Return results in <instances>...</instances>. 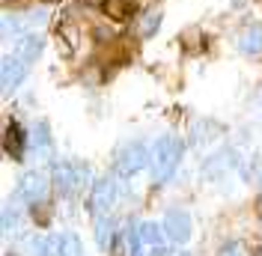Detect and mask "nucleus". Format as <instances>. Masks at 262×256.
I'll return each instance as SVG.
<instances>
[{
    "mask_svg": "<svg viewBox=\"0 0 262 256\" xmlns=\"http://www.w3.org/2000/svg\"><path fill=\"white\" fill-rule=\"evenodd\" d=\"M182 155H185V143H182L176 134L158 137L155 146H152V179L158 185L170 182L173 173H176V167L182 164Z\"/></svg>",
    "mask_w": 262,
    "mask_h": 256,
    "instance_id": "f257e3e1",
    "label": "nucleus"
},
{
    "mask_svg": "<svg viewBox=\"0 0 262 256\" xmlns=\"http://www.w3.org/2000/svg\"><path fill=\"white\" fill-rule=\"evenodd\" d=\"M51 179H54V188L63 197H75L90 182V164H83V161H57Z\"/></svg>",
    "mask_w": 262,
    "mask_h": 256,
    "instance_id": "f03ea898",
    "label": "nucleus"
},
{
    "mask_svg": "<svg viewBox=\"0 0 262 256\" xmlns=\"http://www.w3.org/2000/svg\"><path fill=\"white\" fill-rule=\"evenodd\" d=\"M146 164H152V149H146L143 140H131L119 149L116 155V176L119 179H131L137 176Z\"/></svg>",
    "mask_w": 262,
    "mask_h": 256,
    "instance_id": "7ed1b4c3",
    "label": "nucleus"
},
{
    "mask_svg": "<svg viewBox=\"0 0 262 256\" xmlns=\"http://www.w3.org/2000/svg\"><path fill=\"white\" fill-rule=\"evenodd\" d=\"M54 179H48V173H42V170H27L21 182H18V191L15 197L21 203H30V206H39V203H45V197H48V188Z\"/></svg>",
    "mask_w": 262,
    "mask_h": 256,
    "instance_id": "20e7f679",
    "label": "nucleus"
},
{
    "mask_svg": "<svg viewBox=\"0 0 262 256\" xmlns=\"http://www.w3.org/2000/svg\"><path fill=\"white\" fill-rule=\"evenodd\" d=\"M116 203V182L114 176H101L93 182V191H90V200H86V208L90 215H111V208Z\"/></svg>",
    "mask_w": 262,
    "mask_h": 256,
    "instance_id": "39448f33",
    "label": "nucleus"
},
{
    "mask_svg": "<svg viewBox=\"0 0 262 256\" xmlns=\"http://www.w3.org/2000/svg\"><path fill=\"white\" fill-rule=\"evenodd\" d=\"M140 244H143V256H170V236H167L164 224L143 221L140 224Z\"/></svg>",
    "mask_w": 262,
    "mask_h": 256,
    "instance_id": "423d86ee",
    "label": "nucleus"
},
{
    "mask_svg": "<svg viewBox=\"0 0 262 256\" xmlns=\"http://www.w3.org/2000/svg\"><path fill=\"white\" fill-rule=\"evenodd\" d=\"M27 72H30V63H27L24 57H18L15 51H6V54H3V63H0V80H3V93L9 96V93L15 90L18 83L27 78Z\"/></svg>",
    "mask_w": 262,
    "mask_h": 256,
    "instance_id": "0eeeda50",
    "label": "nucleus"
},
{
    "mask_svg": "<svg viewBox=\"0 0 262 256\" xmlns=\"http://www.w3.org/2000/svg\"><path fill=\"white\" fill-rule=\"evenodd\" d=\"M161 224H164V229H167V236H170L173 244H188V241H191L194 224H191V215H188L185 208H167V215H164Z\"/></svg>",
    "mask_w": 262,
    "mask_h": 256,
    "instance_id": "6e6552de",
    "label": "nucleus"
},
{
    "mask_svg": "<svg viewBox=\"0 0 262 256\" xmlns=\"http://www.w3.org/2000/svg\"><path fill=\"white\" fill-rule=\"evenodd\" d=\"M238 51L247 57H262V24L259 21H247L238 30Z\"/></svg>",
    "mask_w": 262,
    "mask_h": 256,
    "instance_id": "1a4fd4ad",
    "label": "nucleus"
},
{
    "mask_svg": "<svg viewBox=\"0 0 262 256\" xmlns=\"http://www.w3.org/2000/svg\"><path fill=\"white\" fill-rule=\"evenodd\" d=\"M3 149L12 161H24V149H27V134L18 122H9L6 125V134H3Z\"/></svg>",
    "mask_w": 262,
    "mask_h": 256,
    "instance_id": "9d476101",
    "label": "nucleus"
},
{
    "mask_svg": "<svg viewBox=\"0 0 262 256\" xmlns=\"http://www.w3.org/2000/svg\"><path fill=\"white\" fill-rule=\"evenodd\" d=\"M119 247H122V253L125 256H143V244H140V224H134V221H128V224L119 229Z\"/></svg>",
    "mask_w": 262,
    "mask_h": 256,
    "instance_id": "9b49d317",
    "label": "nucleus"
},
{
    "mask_svg": "<svg viewBox=\"0 0 262 256\" xmlns=\"http://www.w3.org/2000/svg\"><path fill=\"white\" fill-rule=\"evenodd\" d=\"M42 45H45V39L39 36V30H30L15 42V54L33 66V60H39V54H42Z\"/></svg>",
    "mask_w": 262,
    "mask_h": 256,
    "instance_id": "f8f14e48",
    "label": "nucleus"
},
{
    "mask_svg": "<svg viewBox=\"0 0 262 256\" xmlns=\"http://www.w3.org/2000/svg\"><path fill=\"white\" fill-rule=\"evenodd\" d=\"M119 239V229H116V221L111 215H98L96 218V241L101 250H111Z\"/></svg>",
    "mask_w": 262,
    "mask_h": 256,
    "instance_id": "ddd939ff",
    "label": "nucleus"
},
{
    "mask_svg": "<svg viewBox=\"0 0 262 256\" xmlns=\"http://www.w3.org/2000/svg\"><path fill=\"white\" fill-rule=\"evenodd\" d=\"M60 253V236H30L27 256H57Z\"/></svg>",
    "mask_w": 262,
    "mask_h": 256,
    "instance_id": "4468645a",
    "label": "nucleus"
},
{
    "mask_svg": "<svg viewBox=\"0 0 262 256\" xmlns=\"http://www.w3.org/2000/svg\"><path fill=\"white\" fill-rule=\"evenodd\" d=\"M101 12L114 21H125L137 12V3L134 0H101Z\"/></svg>",
    "mask_w": 262,
    "mask_h": 256,
    "instance_id": "2eb2a0df",
    "label": "nucleus"
},
{
    "mask_svg": "<svg viewBox=\"0 0 262 256\" xmlns=\"http://www.w3.org/2000/svg\"><path fill=\"white\" fill-rule=\"evenodd\" d=\"M33 146H36V155L48 161L54 155V143H51V134H48V122H36L33 128Z\"/></svg>",
    "mask_w": 262,
    "mask_h": 256,
    "instance_id": "dca6fc26",
    "label": "nucleus"
},
{
    "mask_svg": "<svg viewBox=\"0 0 262 256\" xmlns=\"http://www.w3.org/2000/svg\"><path fill=\"white\" fill-rule=\"evenodd\" d=\"M158 27H161V9H149V12H143L140 21H137L140 39H152V36L158 33Z\"/></svg>",
    "mask_w": 262,
    "mask_h": 256,
    "instance_id": "f3484780",
    "label": "nucleus"
},
{
    "mask_svg": "<svg viewBox=\"0 0 262 256\" xmlns=\"http://www.w3.org/2000/svg\"><path fill=\"white\" fill-rule=\"evenodd\" d=\"M57 256H83L81 239H78L75 232H63V236H60V253Z\"/></svg>",
    "mask_w": 262,
    "mask_h": 256,
    "instance_id": "a211bd4d",
    "label": "nucleus"
},
{
    "mask_svg": "<svg viewBox=\"0 0 262 256\" xmlns=\"http://www.w3.org/2000/svg\"><path fill=\"white\" fill-rule=\"evenodd\" d=\"M78 36H81V30L75 24H63L60 27V39H66V54H72V51L78 48Z\"/></svg>",
    "mask_w": 262,
    "mask_h": 256,
    "instance_id": "6ab92c4d",
    "label": "nucleus"
},
{
    "mask_svg": "<svg viewBox=\"0 0 262 256\" xmlns=\"http://www.w3.org/2000/svg\"><path fill=\"white\" fill-rule=\"evenodd\" d=\"M15 226H18V211H12V203H6L3 206V232L9 236Z\"/></svg>",
    "mask_w": 262,
    "mask_h": 256,
    "instance_id": "aec40b11",
    "label": "nucleus"
},
{
    "mask_svg": "<svg viewBox=\"0 0 262 256\" xmlns=\"http://www.w3.org/2000/svg\"><path fill=\"white\" fill-rule=\"evenodd\" d=\"M238 250H242V247H238V241H229V244H224V250H221V256H242Z\"/></svg>",
    "mask_w": 262,
    "mask_h": 256,
    "instance_id": "412c9836",
    "label": "nucleus"
},
{
    "mask_svg": "<svg viewBox=\"0 0 262 256\" xmlns=\"http://www.w3.org/2000/svg\"><path fill=\"white\" fill-rule=\"evenodd\" d=\"M48 3H54V0H48Z\"/></svg>",
    "mask_w": 262,
    "mask_h": 256,
    "instance_id": "4be33fe9",
    "label": "nucleus"
},
{
    "mask_svg": "<svg viewBox=\"0 0 262 256\" xmlns=\"http://www.w3.org/2000/svg\"><path fill=\"white\" fill-rule=\"evenodd\" d=\"M182 256H188V253H182Z\"/></svg>",
    "mask_w": 262,
    "mask_h": 256,
    "instance_id": "5701e85b",
    "label": "nucleus"
}]
</instances>
